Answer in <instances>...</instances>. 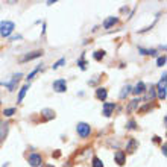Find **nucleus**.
Masks as SVG:
<instances>
[{"mask_svg": "<svg viewBox=\"0 0 167 167\" xmlns=\"http://www.w3.org/2000/svg\"><path fill=\"white\" fill-rule=\"evenodd\" d=\"M114 108H116L114 103H103V111H102V114H103L105 117H109V116L113 114Z\"/></svg>", "mask_w": 167, "mask_h": 167, "instance_id": "8", "label": "nucleus"}, {"mask_svg": "<svg viewBox=\"0 0 167 167\" xmlns=\"http://www.w3.org/2000/svg\"><path fill=\"white\" fill-rule=\"evenodd\" d=\"M114 158H116V163H117L119 166H123V164H125V152H123V150H117V152L114 153Z\"/></svg>", "mask_w": 167, "mask_h": 167, "instance_id": "9", "label": "nucleus"}, {"mask_svg": "<svg viewBox=\"0 0 167 167\" xmlns=\"http://www.w3.org/2000/svg\"><path fill=\"white\" fill-rule=\"evenodd\" d=\"M158 97H160L161 100L166 99V73L163 74V79H161L160 84H158Z\"/></svg>", "mask_w": 167, "mask_h": 167, "instance_id": "5", "label": "nucleus"}, {"mask_svg": "<svg viewBox=\"0 0 167 167\" xmlns=\"http://www.w3.org/2000/svg\"><path fill=\"white\" fill-rule=\"evenodd\" d=\"M14 113H15V109H14V108H8V109H5V116H6V117H11Z\"/></svg>", "mask_w": 167, "mask_h": 167, "instance_id": "22", "label": "nucleus"}, {"mask_svg": "<svg viewBox=\"0 0 167 167\" xmlns=\"http://www.w3.org/2000/svg\"><path fill=\"white\" fill-rule=\"evenodd\" d=\"M137 146H138L137 140H135V138H131V140H129V143H128V146H126V150H129V152H134Z\"/></svg>", "mask_w": 167, "mask_h": 167, "instance_id": "13", "label": "nucleus"}, {"mask_svg": "<svg viewBox=\"0 0 167 167\" xmlns=\"http://www.w3.org/2000/svg\"><path fill=\"white\" fill-rule=\"evenodd\" d=\"M103 56H105V52L103 50H97V52H94V55H93V58H94L96 61H100Z\"/></svg>", "mask_w": 167, "mask_h": 167, "instance_id": "18", "label": "nucleus"}, {"mask_svg": "<svg viewBox=\"0 0 167 167\" xmlns=\"http://www.w3.org/2000/svg\"><path fill=\"white\" fill-rule=\"evenodd\" d=\"M41 113L44 114V119H46V120H50V119H53V117H55V111H53V109L44 108V109H43Z\"/></svg>", "mask_w": 167, "mask_h": 167, "instance_id": "12", "label": "nucleus"}, {"mask_svg": "<svg viewBox=\"0 0 167 167\" xmlns=\"http://www.w3.org/2000/svg\"><path fill=\"white\" fill-rule=\"evenodd\" d=\"M64 62H66V59H64V58H61V59H59V61H58L56 64H53V66H52V69L55 70V69H58V67H61V66H62Z\"/></svg>", "mask_w": 167, "mask_h": 167, "instance_id": "21", "label": "nucleus"}, {"mask_svg": "<svg viewBox=\"0 0 167 167\" xmlns=\"http://www.w3.org/2000/svg\"><path fill=\"white\" fill-rule=\"evenodd\" d=\"M117 22H119V18H117V17H108V18L103 22V27H105V29H109L113 24H116Z\"/></svg>", "mask_w": 167, "mask_h": 167, "instance_id": "10", "label": "nucleus"}, {"mask_svg": "<svg viewBox=\"0 0 167 167\" xmlns=\"http://www.w3.org/2000/svg\"><path fill=\"white\" fill-rule=\"evenodd\" d=\"M138 50H140V52H141L143 55H155V53H157V50H153V49H150V50H146V49L140 47Z\"/></svg>", "mask_w": 167, "mask_h": 167, "instance_id": "20", "label": "nucleus"}, {"mask_svg": "<svg viewBox=\"0 0 167 167\" xmlns=\"http://www.w3.org/2000/svg\"><path fill=\"white\" fill-rule=\"evenodd\" d=\"M131 90H132V88H131L129 85H126V87H123V88H121V91H120V99H125L126 96H128V94H129V93H131Z\"/></svg>", "mask_w": 167, "mask_h": 167, "instance_id": "15", "label": "nucleus"}, {"mask_svg": "<svg viewBox=\"0 0 167 167\" xmlns=\"http://www.w3.org/2000/svg\"><path fill=\"white\" fill-rule=\"evenodd\" d=\"M43 55V52H32V53H27V55H24L23 58L20 59V62H27V61H32V59H35V58H40Z\"/></svg>", "mask_w": 167, "mask_h": 167, "instance_id": "7", "label": "nucleus"}, {"mask_svg": "<svg viewBox=\"0 0 167 167\" xmlns=\"http://www.w3.org/2000/svg\"><path fill=\"white\" fill-rule=\"evenodd\" d=\"M149 97H150V99H152V97H155V90H153L152 87H150V93H149Z\"/></svg>", "mask_w": 167, "mask_h": 167, "instance_id": "27", "label": "nucleus"}, {"mask_svg": "<svg viewBox=\"0 0 167 167\" xmlns=\"http://www.w3.org/2000/svg\"><path fill=\"white\" fill-rule=\"evenodd\" d=\"M15 29V24L12 23V22H2V24H0V35L2 37H9L11 34H12V30Z\"/></svg>", "mask_w": 167, "mask_h": 167, "instance_id": "1", "label": "nucleus"}, {"mask_svg": "<svg viewBox=\"0 0 167 167\" xmlns=\"http://www.w3.org/2000/svg\"><path fill=\"white\" fill-rule=\"evenodd\" d=\"M157 64H158L160 67H163V66L166 64V56H161V58H158V61H157Z\"/></svg>", "mask_w": 167, "mask_h": 167, "instance_id": "23", "label": "nucleus"}, {"mask_svg": "<svg viewBox=\"0 0 167 167\" xmlns=\"http://www.w3.org/2000/svg\"><path fill=\"white\" fill-rule=\"evenodd\" d=\"M27 88H29V85H24L22 87V90H20V93H18V102H22L24 99V96H26V91H27Z\"/></svg>", "mask_w": 167, "mask_h": 167, "instance_id": "16", "label": "nucleus"}, {"mask_svg": "<svg viewBox=\"0 0 167 167\" xmlns=\"http://www.w3.org/2000/svg\"><path fill=\"white\" fill-rule=\"evenodd\" d=\"M76 129H78V134H79L82 138L88 137L90 132H91V128H90V125H87V123H78Z\"/></svg>", "mask_w": 167, "mask_h": 167, "instance_id": "2", "label": "nucleus"}, {"mask_svg": "<svg viewBox=\"0 0 167 167\" xmlns=\"http://www.w3.org/2000/svg\"><path fill=\"white\" fill-rule=\"evenodd\" d=\"M128 129H137V125H135V121L134 120H131L129 123H128V126H126Z\"/></svg>", "mask_w": 167, "mask_h": 167, "instance_id": "24", "label": "nucleus"}, {"mask_svg": "<svg viewBox=\"0 0 167 167\" xmlns=\"http://www.w3.org/2000/svg\"><path fill=\"white\" fill-rule=\"evenodd\" d=\"M138 102H140L138 99H134V100H131V103H129V106H128V111L131 113L132 109H135V108H137V105H138Z\"/></svg>", "mask_w": 167, "mask_h": 167, "instance_id": "17", "label": "nucleus"}, {"mask_svg": "<svg viewBox=\"0 0 167 167\" xmlns=\"http://www.w3.org/2000/svg\"><path fill=\"white\" fill-rule=\"evenodd\" d=\"M106 96H108V93H106V90H105V88H102V87H100V88H97V90H96V97H97L99 100H105V99H106Z\"/></svg>", "mask_w": 167, "mask_h": 167, "instance_id": "11", "label": "nucleus"}, {"mask_svg": "<svg viewBox=\"0 0 167 167\" xmlns=\"http://www.w3.org/2000/svg\"><path fill=\"white\" fill-rule=\"evenodd\" d=\"M91 164H93V167H105V166H103V163H102V161H100L97 157H94V158H93V163H91Z\"/></svg>", "mask_w": 167, "mask_h": 167, "instance_id": "19", "label": "nucleus"}, {"mask_svg": "<svg viewBox=\"0 0 167 167\" xmlns=\"http://www.w3.org/2000/svg\"><path fill=\"white\" fill-rule=\"evenodd\" d=\"M166 149H167V146H166V144H163V155H166V153H167Z\"/></svg>", "mask_w": 167, "mask_h": 167, "instance_id": "28", "label": "nucleus"}, {"mask_svg": "<svg viewBox=\"0 0 167 167\" xmlns=\"http://www.w3.org/2000/svg\"><path fill=\"white\" fill-rule=\"evenodd\" d=\"M79 66H81V69H82V70H85V61H84V56L81 58V61H79Z\"/></svg>", "mask_w": 167, "mask_h": 167, "instance_id": "26", "label": "nucleus"}, {"mask_svg": "<svg viewBox=\"0 0 167 167\" xmlns=\"http://www.w3.org/2000/svg\"><path fill=\"white\" fill-rule=\"evenodd\" d=\"M38 72H40V67H37V69H35L34 72H32L30 74H29V76H27V81H29V79H32V78H34V76H35V74H37Z\"/></svg>", "mask_w": 167, "mask_h": 167, "instance_id": "25", "label": "nucleus"}, {"mask_svg": "<svg viewBox=\"0 0 167 167\" xmlns=\"http://www.w3.org/2000/svg\"><path fill=\"white\" fill-rule=\"evenodd\" d=\"M144 88H146V87H144V82H141V81H140V82L135 85V88H134L132 91H134L135 94H141V93L144 91Z\"/></svg>", "mask_w": 167, "mask_h": 167, "instance_id": "14", "label": "nucleus"}, {"mask_svg": "<svg viewBox=\"0 0 167 167\" xmlns=\"http://www.w3.org/2000/svg\"><path fill=\"white\" fill-rule=\"evenodd\" d=\"M53 90H55L56 93H64V91L67 90V82H66V79H58V81H55V82H53Z\"/></svg>", "mask_w": 167, "mask_h": 167, "instance_id": "3", "label": "nucleus"}, {"mask_svg": "<svg viewBox=\"0 0 167 167\" xmlns=\"http://www.w3.org/2000/svg\"><path fill=\"white\" fill-rule=\"evenodd\" d=\"M46 167H53V166H52V164H49V166H46Z\"/></svg>", "mask_w": 167, "mask_h": 167, "instance_id": "29", "label": "nucleus"}, {"mask_svg": "<svg viewBox=\"0 0 167 167\" xmlns=\"http://www.w3.org/2000/svg\"><path fill=\"white\" fill-rule=\"evenodd\" d=\"M20 78H22V73H17V74H14V76H12V81H11V82H2V85L8 87V88H9V91H14V90H15L17 82L20 81Z\"/></svg>", "mask_w": 167, "mask_h": 167, "instance_id": "4", "label": "nucleus"}, {"mask_svg": "<svg viewBox=\"0 0 167 167\" xmlns=\"http://www.w3.org/2000/svg\"><path fill=\"white\" fill-rule=\"evenodd\" d=\"M41 163H43L41 155H38V153H32V155L29 157V164H30L32 167H40L41 166Z\"/></svg>", "mask_w": 167, "mask_h": 167, "instance_id": "6", "label": "nucleus"}]
</instances>
